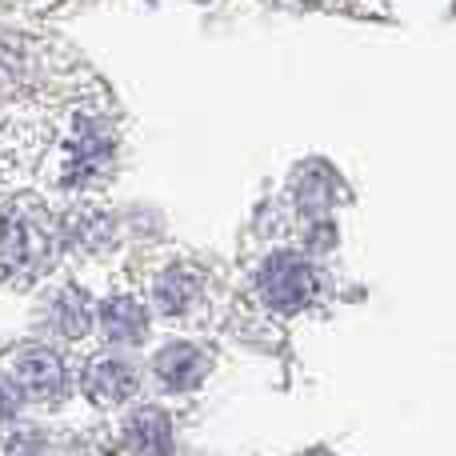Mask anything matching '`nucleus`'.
<instances>
[{
	"instance_id": "obj_4",
	"label": "nucleus",
	"mask_w": 456,
	"mask_h": 456,
	"mask_svg": "<svg viewBox=\"0 0 456 456\" xmlns=\"http://www.w3.org/2000/svg\"><path fill=\"white\" fill-rule=\"evenodd\" d=\"M136 393V372L125 361L101 356L85 369V396L96 404H120Z\"/></svg>"
},
{
	"instance_id": "obj_7",
	"label": "nucleus",
	"mask_w": 456,
	"mask_h": 456,
	"mask_svg": "<svg viewBox=\"0 0 456 456\" xmlns=\"http://www.w3.org/2000/svg\"><path fill=\"white\" fill-rule=\"evenodd\" d=\"M125 436H128V444H133L141 456H160V452L173 449V441H168V436H173V428H168V417H165V412H157V409L133 412Z\"/></svg>"
},
{
	"instance_id": "obj_6",
	"label": "nucleus",
	"mask_w": 456,
	"mask_h": 456,
	"mask_svg": "<svg viewBox=\"0 0 456 456\" xmlns=\"http://www.w3.org/2000/svg\"><path fill=\"white\" fill-rule=\"evenodd\" d=\"M101 329L109 340L117 345H141L144 332H149V321H144V308L128 297H117L101 308Z\"/></svg>"
},
{
	"instance_id": "obj_8",
	"label": "nucleus",
	"mask_w": 456,
	"mask_h": 456,
	"mask_svg": "<svg viewBox=\"0 0 456 456\" xmlns=\"http://www.w3.org/2000/svg\"><path fill=\"white\" fill-rule=\"evenodd\" d=\"M93 313H88V297L80 289H64L53 297V329L64 337H80L88 329Z\"/></svg>"
},
{
	"instance_id": "obj_2",
	"label": "nucleus",
	"mask_w": 456,
	"mask_h": 456,
	"mask_svg": "<svg viewBox=\"0 0 456 456\" xmlns=\"http://www.w3.org/2000/svg\"><path fill=\"white\" fill-rule=\"evenodd\" d=\"M48 256V236L37 216L24 213V205L8 208V236H4V268L12 281L37 273Z\"/></svg>"
},
{
	"instance_id": "obj_10",
	"label": "nucleus",
	"mask_w": 456,
	"mask_h": 456,
	"mask_svg": "<svg viewBox=\"0 0 456 456\" xmlns=\"http://www.w3.org/2000/svg\"><path fill=\"white\" fill-rule=\"evenodd\" d=\"M4 456H40V436L37 433H8V444H4Z\"/></svg>"
},
{
	"instance_id": "obj_9",
	"label": "nucleus",
	"mask_w": 456,
	"mask_h": 456,
	"mask_svg": "<svg viewBox=\"0 0 456 456\" xmlns=\"http://www.w3.org/2000/svg\"><path fill=\"white\" fill-rule=\"evenodd\" d=\"M192 297H197V281H192V273H184V268H173V273H165L157 281L160 313H168V316L184 313V308L192 305Z\"/></svg>"
},
{
	"instance_id": "obj_3",
	"label": "nucleus",
	"mask_w": 456,
	"mask_h": 456,
	"mask_svg": "<svg viewBox=\"0 0 456 456\" xmlns=\"http://www.w3.org/2000/svg\"><path fill=\"white\" fill-rule=\"evenodd\" d=\"M12 377L20 380V385L28 388V396H37V401H61V396L69 393V372H64L61 356L48 353V348H24V353L16 356Z\"/></svg>"
},
{
	"instance_id": "obj_1",
	"label": "nucleus",
	"mask_w": 456,
	"mask_h": 456,
	"mask_svg": "<svg viewBox=\"0 0 456 456\" xmlns=\"http://www.w3.org/2000/svg\"><path fill=\"white\" fill-rule=\"evenodd\" d=\"M256 289L273 308H281V313H297V308H305L308 300H313L316 273L300 256H292V252H276V256H268L265 265H260Z\"/></svg>"
},
{
	"instance_id": "obj_5",
	"label": "nucleus",
	"mask_w": 456,
	"mask_h": 456,
	"mask_svg": "<svg viewBox=\"0 0 456 456\" xmlns=\"http://www.w3.org/2000/svg\"><path fill=\"white\" fill-rule=\"evenodd\" d=\"M152 369H157V380L165 388H173V393H184V388L200 385L208 361L192 345H173V348H165V353L157 356V364H152Z\"/></svg>"
}]
</instances>
